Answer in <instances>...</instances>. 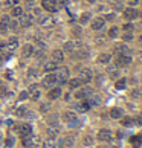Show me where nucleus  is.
Masks as SVG:
<instances>
[{
	"mask_svg": "<svg viewBox=\"0 0 142 148\" xmlns=\"http://www.w3.org/2000/svg\"><path fill=\"white\" fill-rule=\"evenodd\" d=\"M63 121L66 124H69V127H77L78 125V118L73 111H64L63 113Z\"/></svg>",
	"mask_w": 142,
	"mask_h": 148,
	"instance_id": "f257e3e1",
	"label": "nucleus"
},
{
	"mask_svg": "<svg viewBox=\"0 0 142 148\" xmlns=\"http://www.w3.org/2000/svg\"><path fill=\"white\" fill-rule=\"evenodd\" d=\"M69 78V69L67 67H61V69L57 70V81L58 84H64Z\"/></svg>",
	"mask_w": 142,
	"mask_h": 148,
	"instance_id": "f03ea898",
	"label": "nucleus"
},
{
	"mask_svg": "<svg viewBox=\"0 0 142 148\" xmlns=\"http://www.w3.org/2000/svg\"><path fill=\"white\" fill-rule=\"evenodd\" d=\"M55 84H58V81H57V73L51 72L49 75L44 77V79H43V86L44 87H55Z\"/></svg>",
	"mask_w": 142,
	"mask_h": 148,
	"instance_id": "7ed1b4c3",
	"label": "nucleus"
},
{
	"mask_svg": "<svg viewBox=\"0 0 142 148\" xmlns=\"http://www.w3.org/2000/svg\"><path fill=\"white\" fill-rule=\"evenodd\" d=\"M112 139H113V133L110 131V130L103 128V130H99V131H98V141H101V142H110Z\"/></svg>",
	"mask_w": 142,
	"mask_h": 148,
	"instance_id": "20e7f679",
	"label": "nucleus"
},
{
	"mask_svg": "<svg viewBox=\"0 0 142 148\" xmlns=\"http://www.w3.org/2000/svg\"><path fill=\"white\" fill-rule=\"evenodd\" d=\"M113 52L116 53V55H125V57L131 55V51L125 46V44H115V46H113Z\"/></svg>",
	"mask_w": 142,
	"mask_h": 148,
	"instance_id": "39448f33",
	"label": "nucleus"
},
{
	"mask_svg": "<svg viewBox=\"0 0 142 148\" xmlns=\"http://www.w3.org/2000/svg\"><path fill=\"white\" fill-rule=\"evenodd\" d=\"M78 78L83 81V84H87V83L92 79V70L87 69V67H84V69L79 70V77H78Z\"/></svg>",
	"mask_w": 142,
	"mask_h": 148,
	"instance_id": "423d86ee",
	"label": "nucleus"
},
{
	"mask_svg": "<svg viewBox=\"0 0 142 148\" xmlns=\"http://www.w3.org/2000/svg\"><path fill=\"white\" fill-rule=\"evenodd\" d=\"M75 58H78V60H84V58L89 57V51L84 46H79L78 49H75V51L72 52Z\"/></svg>",
	"mask_w": 142,
	"mask_h": 148,
	"instance_id": "0eeeda50",
	"label": "nucleus"
},
{
	"mask_svg": "<svg viewBox=\"0 0 142 148\" xmlns=\"http://www.w3.org/2000/svg\"><path fill=\"white\" fill-rule=\"evenodd\" d=\"M40 143V139L37 136H32V134H29V136L23 137V145L25 147H35Z\"/></svg>",
	"mask_w": 142,
	"mask_h": 148,
	"instance_id": "6e6552de",
	"label": "nucleus"
},
{
	"mask_svg": "<svg viewBox=\"0 0 142 148\" xmlns=\"http://www.w3.org/2000/svg\"><path fill=\"white\" fill-rule=\"evenodd\" d=\"M90 95H92L90 87H83V89H79V90L75 92V98H77V99H84V98H87Z\"/></svg>",
	"mask_w": 142,
	"mask_h": 148,
	"instance_id": "1a4fd4ad",
	"label": "nucleus"
},
{
	"mask_svg": "<svg viewBox=\"0 0 142 148\" xmlns=\"http://www.w3.org/2000/svg\"><path fill=\"white\" fill-rule=\"evenodd\" d=\"M28 95L31 96V99H32V101H38L40 99V89H38L37 84H32V86L29 87Z\"/></svg>",
	"mask_w": 142,
	"mask_h": 148,
	"instance_id": "9d476101",
	"label": "nucleus"
},
{
	"mask_svg": "<svg viewBox=\"0 0 142 148\" xmlns=\"http://www.w3.org/2000/svg\"><path fill=\"white\" fill-rule=\"evenodd\" d=\"M130 63H131V57L118 55V58H116V67H124V66H128Z\"/></svg>",
	"mask_w": 142,
	"mask_h": 148,
	"instance_id": "9b49d317",
	"label": "nucleus"
},
{
	"mask_svg": "<svg viewBox=\"0 0 142 148\" xmlns=\"http://www.w3.org/2000/svg\"><path fill=\"white\" fill-rule=\"evenodd\" d=\"M19 23H20L21 26H31V25L34 23V17L31 15V14H21Z\"/></svg>",
	"mask_w": 142,
	"mask_h": 148,
	"instance_id": "f8f14e48",
	"label": "nucleus"
},
{
	"mask_svg": "<svg viewBox=\"0 0 142 148\" xmlns=\"http://www.w3.org/2000/svg\"><path fill=\"white\" fill-rule=\"evenodd\" d=\"M63 60H64V53H63V51H54L52 52V61L55 63V64H60V63H63Z\"/></svg>",
	"mask_w": 142,
	"mask_h": 148,
	"instance_id": "ddd939ff",
	"label": "nucleus"
},
{
	"mask_svg": "<svg viewBox=\"0 0 142 148\" xmlns=\"http://www.w3.org/2000/svg\"><path fill=\"white\" fill-rule=\"evenodd\" d=\"M137 15H139V12L136 9H133V8H127V9L124 11V17H125L127 20H135V19H137Z\"/></svg>",
	"mask_w": 142,
	"mask_h": 148,
	"instance_id": "4468645a",
	"label": "nucleus"
},
{
	"mask_svg": "<svg viewBox=\"0 0 142 148\" xmlns=\"http://www.w3.org/2000/svg\"><path fill=\"white\" fill-rule=\"evenodd\" d=\"M79 46H83V44H81V43H78V41H67V43H64V51L72 53V52L75 51V49H78Z\"/></svg>",
	"mask_w": 142,
	"mask_h": 148,
	"instance_id": "2eb2a0df",
	"label": "nucleus"
},
{
	"mask_svg": "<svg viewBox=\"0 0 142 148\" xmlns=\"http://www.w3.org/2000/svg\"><path fill=\"white\" fill-rule=\"evenodd\" d=\"M21 55L25 58H29L34 55V46L32 44H25L23 47H21Z\"/></svg>",
	"mask_w": 142,
	"mask_h": 148,
	"instance_id": "dca6fc26",
	"label": "nucleus"
},
{
	"mask_svg": "<svg viewBox=\"0 0 142 148\" xmlns=\"http://www.w3.org/2000/svg\"><path fill=\"white\" fill-rule=\"evenodd\" d=\"M61 96V89L60 87H52L51 90H49V93H47V98L49 99H58V98Z\"/></svg>",
	"mask_w": 142,
	"mask_h": 148,
	"instance_id": "f3484780",
	"label": "nucleus"
},
{
	"mask_svg": "<svg viewBox=\"0 0 142 148\" xmlns=\"http://www.w3.org/2000/svg\"><path fill=\"white\" fill-rule=\"evenodd\" d=\"M20 136L21 137H26V136H29V134H32V127H31L29 124H23V125H20Z\"/></svg>",
	"mask_w": 142,
	"mask_h": 148,
	"instance_id": "a211bd4d",
	"label": "nucleus"
},
{
	"mask_svg": "<svg viewBox=\"0 0 142 148\" xmlns=\"http://www.w3.org/2000/svg\"><path fill=\"white\" fill-rule=\"evenodd\" d=\"M43 6L46 8L47 11H57V0H43Z\"/></svg>",
	"mask_w": 142,
	"mask_h": 148,
	"instance_id": "6ab92c4d",
	"label": "nucleus"
},
{
	"mask_svg": "<svg viewBox=\"0 0 142 148\" xmlns=\"http://www.w3.org/2000/svg\"><path fill=\"white\" fill-rule=\"evenodd\" d=\"M73 143H75L73 136H64L63 139H61V145H63L64 148H72Z\"/></svg>",
	"mask_w": 142,
	"mask_h": 148,
	"instance_id": "aec40b11",
	"label": "nucleus"
},
{
	"mask_svg": "<svg viewBox=\"0 0 142 148\" xmlns=\"http://www.w3.org/2000/svg\"><path fill=\"white\" fill-rule=\"evenodd\" d=\"M8 28H9V17L3 15L2 19H0V32H5Z\"/></svg>",
	"mask_w": 142,
	"mask_h": 148,
	"instance_id": "412c9836",
	"label": "nucleus"
},
{
	"mask_svg": "<svg viewBox=\"0 0 142 148\" xmlns=\"http://www.w3.org/2000/svg\"><path fill=\"white\" fill-rule=\"evenodd\" d=\"M104 19H101V17H98V19H95L92 21V29H95V31H99V29H103V26H104Z\"/></svg>",
	"mask_w": 142,
	"mask_h": 148,
	"instance_id": "4be33fe9",
	"label": "nucleus"
},
{
	"mask_svg": "<svg viewBox=\"0 0 142 148\" xmlns=\"http://www.w3.org/2000/svg\"><path fill=\"white\" fill-rule=\"evenodd\" d=\"M58 133H60V127L58 125H52V127L47 128V136H49L51 139H54L58 136Z\"/></svg>",
	"mask_w": 142,
	"mask_h": 148,
	"instance_id": "5701e85b",
	"label": "nucleus"
},
{
	"mask_svg": "<svg viewBox=\"0 0 142 148\" xmlns=\"http://www.w3.org/2000/svg\"><path fill=\"white\" fill-rule=\"evenodd\" d=\"M130 142H131V145L135 147V148H139L142 145V134H137V136H133L130 139Z\"/></svg>",
	"mask_w": 142,
	"mask_h": 148,
	"instance_id": "b1692460",
	"label": "nucleus"
},
{
	"mask_svg": "<svg viewBox=\"0 0 142 148\" xmlns=\"http://www.w3.org/2000/svg\"><path fill=\"white\" fill-rule=\"evenodd\" d=\"M6 47L9 49V51H15V49L19 47V40H17L15 37H12V38H9V41H8V44H6Z\"/></svg>",
	"mask_w": 142,
	"mask_h": 148,
	"instance_id": "393cba45",
	"label": "nucleus"
},
{
	"mask_svg": "<svg viewBox=\"0 0 142 148\" xmlns=\"http://www.w3.org/2000/svg\"><path fill=\"white\" fill-rule=\"evenodd\" d=\"M110 116H112L113 119H121L122 118V110L118 109V107H115V109L110 110Z\"/></svg>",
	"mask_w": 142,
	"mask_h": 148,
	"instance_id": "a878e982",
	"label": "nucleus"
},
{
	"mask_svg": "<svg viewBox=\"0 0 142 148\" xmlns=\"http://www.w3.org/2000/svg\"><path fill=\"white\" fill-rule=\"evenodd\" d=\"M69 86L72 87V89L81 87V86H83V81H81L79 78H73V79H70V81H69Z\"/></svg>",
	"mask_w": 142,
	"mask_h": 148,
	"instance_id": "bb28decb",
	"label": "nucleus"
},
{
	"mask_svg": "<svg viewBox=\"0 0 142 148\" xmlns=\"http://www.w3.org/2000/svg\"><path fill=\"white\" fill-rule=\"evenodd\" d=\"M121 124L124 125V127H131V125H135V119H133V118H128V116H125V118H122Z\"/></svg>",
	"mask_w": 142,
	"mask_h": 148,
	"instance_id": "cd10ccee",
	"label": "nucleus"
},
{
	"mask_svg": "<svg viewBox=\"0 0 142 148\" xmlns=\"http://www.w3.org/2000/svg\"><path fill=\"white\" fill-rule=\"evenodd\" d=\"M125 86H127V79H125V78H121V79H118V81H116V84H115V87H116L118 90H122V89H125Z\"/></svg>",
	"mask_w": 142,
	"mask_h": 148,
	"instance_id": "c85d7f7f",
	"label": "nucleus"
},
{
	"mask_svg": "<svg viewBox=\"0 0 142 148\" xmlns=\"http://www.w3.org/2000/svg\"><path fill=\"white\" fill-rule=\"evenodd\" d=\"M131 96L135 99H142V87H136L135 90L131 92Z\"/></svg>",
	"mask_w": 142,
	"mask_h": 148,
	"instance_id": "c756f323",
	"label": "nucleus"
},
{
	"mask_svg": "<svg viewBox=\"0 0 142 148\" xmlns=\"http://www.w3.org/2000/svg\"><path fill=\"white\" fill-rule=\"evenodd\" d=\"M57 67H58V64H55L54 61H51V63H46V64H44V70L46 72H54Z\"/></svg>",
	"mask_w": 142,
	"mask_h": 148,
	"instance_id": "7c9ffc66",
	"label": "nucleus"
},
{
	"mask_svg": "<svg viewBox=\"0 0 142 148\" xmlns=\"http://www.w3.org/2000/svg\"><path fill=\"white\" fill-rule=\"evenodd\" d=\"M110 61V55L109 53H101V55L98 57V63H101V64H105V63Z\"/></svg>",
	"mask_w": 142,
	"mask_h": 148,
	"instance_id": "2f4dec72",
	"label": "nucleus"
},
{
	"mask_svg": "<svg viewBox=\"0 0 142 148\" xmlns=\"http://www.w3.org/2000/svg\"><path fill=\"white\" fill-rule=\"evenodd\" d=\"M107 72H109V73H110V77H112V78H116L118 77V69H116V66H109L107 67Z\"/></svg>",
	"mask_w": 142,
	"mask_h": 148,
	"instance_id": "473e14b6",
	"label": "nucleus"
},
{
	"mask_svg": "<svg viewBox=\"0 0 142 148\" xmlns=\"http://www.w3.org/2000/svg\"><path fill=\"white\" fill-rule=\"evenodd\" d=\"M43 148H57L54 139H47V141L43 142Z\"/></svg>",
	"mask_w": 142,
	"mask_h": 148,
	"instance_id": "72a5a7b5",
	"label": "nucleus"
},
{
	"mask_svg": "<svg viewBox=\"0 0 142 148\" xmlns=\"http://www.w3.org/2000/svg\"><path fill=\"white\" fill-rule=\"evenodd\" d=\"M11 14L14 15V17H20L21 14H23V9H21L20 6H14V9L11 11Z\"/></svg>",
	"mask_w": 142,
	"mask_h": 148,
	"instance_id": "f704fd0d",
	"label": "nucleus"
},
{
	"mask_svg": "<svg viewBox=\"0 0 142 148\" xmlns=\"http://www.w3.org/2000/svg\"><path fill=\"white\" fill-rule=\"evenodd\" d=\"M89 19H90V14H89V12H84V14L81 15V19H79V23H81V25H86L87 21H89Z\"/></svg>",
	"mask_w": 142,
	"mask_h": 148,
	"instance_id": "c9c22d12",
	"label": "nucleus"
},
{
	"mask_svg": "<svg viewBox=\"0 0 142 148\" xmlns=\"http://www.w3.org/2000/svg\"><path fill=\"white\" fill-rule=\"evenodd\" d=\"M118 34H119V31H118V28H116V26H113V28L109 31V35H110L112 38H116V37H118Z\"/></svg>",
	"mask_w": 142,
	"mask_h": 148,
	"instance_id": "e433bc0d",
	"label": "nucleus"
},
{
	"mask_svg": "<svg viewBox=\"0 0 142 148\" xmlns=\"http://www.w3.org/2000/svg\"><path fill=\"white\" fill-rule=\"evenodd\" d=\"M133 34L131 32H124V35H122V40L124 41H133Z\"/></svg>",
	"mask_w": 142,
	"mask_h": 148,
	"instance_id": "4c0bfd02",
	"label": "nucleus"
},
{
	"mask_svg": "<svg viewBox=\"0 0 142 148\" xmlns=\"http://www.w3.org/2000/svg\"><path fill=\"white\" fill-rule=\"evenodd\" d=\"M25 113H26V109H25V107H19V109L15 110V115H17V116H20V118H23Z\"/></svg>",
	"mask_w": 142,
	"mask_h": 148,
	"instance_id": "58836bf2",
	"label": "nucleus"
},
{
	"mask_svg": "<svg viewBox=\"0 0 142 148\" xmlns=\"http://www.w3.org/2000/svg\"><path fill=\"white\" fill-rule=\"evenodd\" d=\"M31 15H32V17H38V19H40V17L43 15L41 14V9H40V8H34V9H32V14H31Z\"/></svg>",
	"mask_w": 142,
	"mask_h": 148,
	"instance_id": "ea45409f",
	"label": "nucleus"
},
{
	"mask_svg": "<svg viewBox=\"0 0 142 148\" xmlns=\"http://www.w3.org/2000/svg\"><path fill=\"white\" fill-rule=\"evenodd\" d=\"M19 26H20V23L17 20H12V21H9V28L12 29V31H15V29H19Z\"/></svg>",
	"mask_w": 142,
	"mask_h": 148,
	"instance_id": "a19ab883",
	"label": "nucleus"
},
{
	"mask_svg": "<svg viewBox=\"0 0 142 148\" xmlns=\"http://www.w3.org/2000/svg\"><path fill=\"white\" fill-rule=\"evenodd\" d=\"M133 29H135V26H133L131 23H127V25H124V32H131Z\"/></svg>",
	"mask_w": 142,
	"mask_h": 148,
	"instance_id": "79ce46f5",
	"label": "nucleus"
},
{
	"mask_svg": "<svg viewBox=\"0 0 142 148\" xmlns=\"http://www.w3.org/2000/svg\"><path fill=\"white\" fill-rule=\"evenodd\" d=\"M92 143H93V137H90V136H86V137H84V145H92Z\"/></svg>",
	"mask_w": 142,
	"mask_h": 148,
	"instance_id": "37998d69",
	"label": "nucleus"
},
{
	"mask_svg": "<svg viewBox=\"0 0 142 148\" xmlns=\"http://www.w3.org/2000/svg\"><path fill=\"white\" fill-rule=\"evenodd\" d=\"M28 96H29V95H28V92H21V93H20V96H19V99H20V101H23V99H26Z\"/></svg>",
	"mask_w": 142,
	"mask_h": 148,
	"instance_id": "c03bdc74",
	"label": "nucleus"
},
{
	"mask_svg": "<svg viewBox=\"0 0 142 148\" xmlns=\"http://www.w3.org/2000/svg\"><path fill=\"white\" fill-rule=\"evenodd\" d=\"M12 145H14V139H12V137H8L6 139V147H12Z\"/></svg>",
	"mask_w": 142,
	"mask_h": 148,
	"instance_id": "a18cd8bd",
	"label": "nucleus"
},
{
	"mask_svg": "<svg viewBox=\"0 0 142 148\" xmlns=\"http://www.w3.org/2000/svg\"><path fill=\"white\" fill-rule=\"evenodd\" d=\"M135 124H137V125H142V115H139L137 118L135 119Z\"/></svg>",
	"mask_w": 142,
	"mask_h": 148,
	"instance_id": "49530a36",
	"label": "nucleus"
},
{
	"mask_svg": "<svg viewBox=\"0 0 142 148\" xmlns=\"http://www.w3.org/2000/svg\"><path fill=\"white\" fill-rule=\"evenodd\" d=\"M139 2H141V0H128V5H130V6H135V5H137Z\"/></svg>",
	"mask_w": 142,
	"mask_h": 148,
	"instance_id": "de8ad7c7",
	"label": "nucleus"
},
{
	"mask_svg": "<svg viewBox=\"0 0 142 148\" xmlns=\"http://www.w3.org/2000/svg\"><path fill=\"white\" fill-rule=\"evenodd\" d=\"M26 6L32 8V6H34V0H26Z\"/></svg>",
	"mask_w": 142,
	"mask_h": 148,
	"instance_id": "09e8293b",
	"label": "nucleus"
},
{
	"mask_svg": "<svg viewBox=\"0 0 142 148\" xmlns=\"http://www.w3.org/2000/svg\"><path fill=\"white\" fill-rule=\"evenodd\" d=\"M47 109H49L47 104H41V111H47Z\"/></svg>",
	"mask_w": 142,
	"mask_h": 148,
	"instance_id": "8fccbe9b",
	"label": "nucleus"
},
{
	"mask_svg": "<svg viewBox=\"0 0 142 148\" xmlns=\"http://www.w3.org/2000/svg\"><path fill=\"white\" fill-rule=\"evenodd\" d=\"M115 19V14H107V17H105V20H113Z\"/></svg>",
	"mask_w": 142,
	"mask_h": 148,
	"instance_id": "3c124183",
	"label": "nucleus"
},
{
	"mask_svg": "<svg viewBox=\"0 0 142 148\" xmlns=\"http://www.w3.org/2000/svg\"><path fill=\"white\" fill-rule=\"evenodd\" d=\"M12 130H14L15 133H19V131H20V125H14V127H12Z\"/></svg>",
	"mask_w": 142,
	"mask_h": 148,
	"instance_id": "603ef678",
	"label": "nucleus"
},
{
	"mask_svg": "<svg viewBox=\"0 0 142 148\" xmlns=\"http://www.w3.org/2000/svg\"><path fill=\"white\" fill-rule=\"evenodd\" d=\"M29 77H31V78L35 77V70H34V69H29Z\"/></svg>",
	"mask_w": 142,
	"mask_h": 148,
	"instance_id": "864d4df0",
	"label": "nucleus"
},
{
	"mask_svg": "<svg viewBox=\"0 0 142 148\" xmlns=\"http://www.w3.org/2000/svg\"><path fill=\"white\" fill-rule=\"evenodd\" d=\"M11 3H12V2H5V5H3V6H5V8H9Z\"/></svg>",
	"mask_w": 142,
	"mask_h": 148,
	"instance_id": "5fc2aeb1",
	"label": "nucleus"
},
{
	"mask_svg": "<svg viewBox=\"0 0 142 148\" xmlns=\"http://www.w3.org/2000/svg\"><path fill=\"white\" fill-rule=\"evenodd\" d=\"M137 43H139V46L142 47V35H141V37H139V38H137Z\"/></svg>",
	"mask_w": 142,
	"mask_h": 148,
	"instance_id": "6e6d98bb",
	"label": "nucleus"
},
{
	"mask_svg": "<svg viewBox=\"0 0 142 148\" xmlns=\"http://www.w3.org/2000/svg\"><path fill=\"white\" fill-rule=\"evenodd\" d=\"M6 46H5V44H0V52H3V49H5Z\"/></svg>",
	"mask_w": 142,
	"mask_h": 148,
	"instance_id": "4d7b16f0",
	"label": "nucleus"
},
{
	"mask_svg": "<svg viewBox=\"0 0 142 148\" xmlns=\"http://www.w3.org/2000/svg\"><path fill=\"white\" fill-rule=\"evenodd\" d=\"M87 2H89V3H93V2H96V0H87Z\"/></svg>",
	"mask_w": 142,
	"mask_h": 148,
	"instance_id": "13d9d810",
	"label": "nucleus"
},
{
	"mask_svg": "<svg viewBox=\"0 0 142 148\" xmlns=\"http://www.w3.org/2000/svg\"><path fill=\"white\" fill-rule=\"evenodd\" d=\"M0 90H2V81H0Z\"/></svg>",
	"mask_w": 142,
	"mask_h": 148,
	"instance_id": "bf43d9fd",
	"label": "nucleus"
},
{
	"mask_svg": "<svg viewBox=\"0 0 142 148\" xmlns=\"http://www.w3.org/2000/svg\"><path fill=\"white\" fill-rule=\"evenodd\" d=\"M98 148H105V147H98Z\"/></svg>",
	"mask_w": 142,
	"mask_h": 148,
	"instance_id": "052dcab7",
	"label": "nucleus"
},
{
	"mask_svg": "<svg viewBox=\"0 0 142 148\" xmlns=\"http://www.w3.org/2000/svg\"><path fill=\"white\" fill-rule=\"evenodd\" d=\"M63 148H64V147H63Z\"/></svg>",
	"mask_w": 142,
	"mask_h": 148,
	"instance_id": "680f3d73",
	"label": "nucleus"
}]
</instances>
